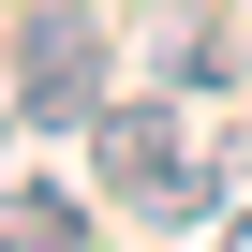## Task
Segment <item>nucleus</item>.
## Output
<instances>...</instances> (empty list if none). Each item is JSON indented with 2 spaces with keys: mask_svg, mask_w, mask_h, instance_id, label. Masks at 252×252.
<instances>
[{
  "mask_svg": "<svg viewBox=\"0 0 252 252\" xmlns=\"http://www.w3.org/2000/svg\"><path fill=\"white\" fill-rule=\"evenodd\" d=\"M89 149H104V193L134 208V222H208V208H222V149L193 134L178 104H119V119H89Z\"/></svg>",
  "mask_w": 252,
  "mask_h": 252,
  "instance_id": "1",
  "label": "nucleus"
},
{
  "mask_svg": "<svg viewBox=\"0 0 252 252\" xmlns=\"http://www.w3.org/2000/svg\"><path fill=\"white\" fill-rule=\"evenodd\" d=\"M15 104L45 119V134H89V104H104V30H89V15H30Z\"/></svg>",
  "mask_w": 252,
  "mask_h": 252,
  "instance_id": "2",
  "label": "nucleus"
},
{
  "mask_svg": "<svg viewBox=\"0 0 252 252\" xmlns=\"http://www.w3.org/2000/svg\"><path fill=\"white\" fill-rule=\"evenodd\" d=\"M0 252H89V208L45 178H0Z\"/></svg>",
  "mask_w": 252,
  "mask_h": 252,
  "instance_id": "3",
  "label": "nucleus"
},
{
  "mask_svg": "<svg viewBox=\"0 0 252 252\" xmlns=\"http://www.w3.org/2000/svg\"><path fill=\"white\" fill-rule=\"evenodd\" d=\"M163 74H178V89H208V74H237V45H222L208 15H163Z\"/></svg>",
  "mask_w": 252,
  "mask_h": 252,
  "instance_id": "4",
  "label": "nucleus"
},
{
  "mask_svg": "<svg viewBox=\"0 0 252 252\" xmlns=\"http://www.w3.org/2000/svg\"><path fill=\"white\" fill-rule=\"evenodd\" d=\"M222 252H252V208H237V222H222Z\"/></svg>",
  "mask_w": 252,
  "mask_h": 252,
  "instance_id": "5",
  "label": "nucleus"
}]
</instances>
